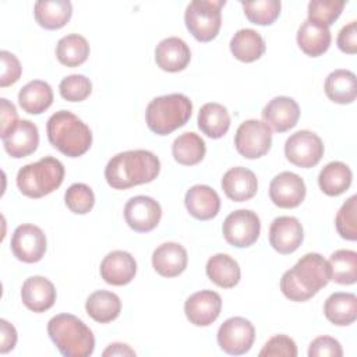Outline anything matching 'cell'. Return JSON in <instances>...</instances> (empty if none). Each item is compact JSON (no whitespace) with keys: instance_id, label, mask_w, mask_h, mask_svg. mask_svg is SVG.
Returning a JSON list of instances; mask_svg holds the SVG:
<instances>
[{"instance_id":"cell-1","label":"cell","mask_w":357,"mask_h":357,"mask_svg":"<svg viewBox=\"0 0 357 357\" xmlns=\"http://www.w3.org/2000/svg\"><path fill=\"white\" fill-rule=\"evenodd\" d=\"M160 172V160L151 151L135 149L114 155L105 167V178L114 190L153 181Z\"/></svg>"},{"instance_id":"cell-2","label":"cell","mask_w":357,"mask_h":357,"mask_svg":"<svg viewBox=\"0 0 357 357\" xmlns=\"http://www.w3.org/2000/svg\"><path fill=\"white\" fill-rule=\"evenodd\" d=\"M331 280L328 261L318 252L301 257L280 279V290L291 301H307Z\"/></svg>"},{"instance_id":"cell-3","label":"cell","mask_w":357,"mask_h":357,"mask_svg":"<svg viewBox=\"0 0 357 357\" xmlns=\"http://www.w3.org/2000/svg\"><path fill=\"white\" fill-rule=\"evenodd\" d=\"M49 142L68 158L82 156L92 145L89 127L68 110L53 113L46 124Z\"/></svg>"},{"instance_id":"cell-4","label":"cell","mask_w":357,"mask_h":357,"mask_svg":"<svg viewBox=\"0 0 357 357\" xmlns=\"http://www.w3.org/2000/svg\"><path fill=\"white\" fill-rule=\"evenodd\" d=\"M47 335L64 357H88L93 353L92 331L73 314H57L47 324Z\"/></svg>"},{"instance_id":"cell-5","label":"cell","mask_w":357,"mask_h":357,"mask_svg":"<svg viewBox=\"0 0 357 357\" xmlns=\"http://www.w3.org/2000/svg\"><path fill=\"white\" fill-rule=\"evenodd\" d=\"M192 103L183 93H169L153 98L145 112L148 128L158 135H167L183 127L191 117Z\"/></svg>"},{"instance_id":"cell-6","label":"cell","mask_w":357,"mask_h":357,"mask_svg":"<svg viewBox=\"0 0 357 357\" xmlns=\"http://www.w3.org/2000/svg\"><path fill=\"white\" fill-rule=\"evenodd\" d=\"M64 180L63 163L53 158L45 156L38 162L28 163L17 173L18 190L29 198H42L57 190Z\"/></svg>"},{"instance_id":"cell-7","label":"cell","mask_w":357,"mask_h":357,"mask_svg":"<svg viewBox=\"0 0 357 357\" xmlns=\"http://www.w3.org/2000/svg\"><path fill=\"white\" fill-rule=\"evenodd\" d=\"M225 4V0H194L187 6L185 26L197 40L209 42L218 36Z\"/></svg>"},{"instance_id":"cell-8","label":"cell","mask_w":357,"mask_h":357,"mask_svg":"<svg viewBox=\"0 0 357 357\" xmlns=\"http://www.w3.org/2000/svg\"><path fill=\"white\" fill-rule=\"evenodd\" d=\"M272 145L271 127L259 120H245L241 123L234 135L237 152L247 159H258L268 153Z\"/></svg>"},{"instance_id":"cell-9","label":"cell","mask_w":357,"mask_h":357,"mask_svg":"<svg viewBox=\"0 0 357 357\" xmlns=\"http://www.w3.org/2000/svg\"><path fill=\"white\" fill-rule=\"evenodd\" d=\"M225 240L237 248L252 245L261 231V222L255 212L250 209H237L229 213L222 226Z\"/></svg>"},{"instance_id":"cell-10","label":"cell","mask_w":357,"mask_h":357,"mask_svg":"<svg viewBox=\"0 0 357 357\" xmlns=\"http://www.w3.org/2000/svg\"><path fill=\"white\" fill-rule=\"evenodd\" d=\"M286 159L304 169L314 167L324 156V142L312 131L300 130L291 134L284 144Z\"/></svg>"},{"instance_id":"cell-11","label":"cell","mask_w":357,"mask_h":357,"mask_svg":"<svg viewBox=\"0 0 357 357\" xmlns=\"http://www.w3.org/2000/svg\"><path fill=\"white\" fill-rule=\"evenodd\" d=\"M255 340L254 325L243 317L226 319L218 329V344L231 356L247 353Z\"/></svg>"},{"instance_id":"cell-12","label":"cell","mask_w":357,"mask_h":357,"mask_svg":"<svg viewBox=\"0 0 357 357\" xmlns=\"http://www.w3.org/2000/svg\"><path fill=\"white\" fill-rule=\"evenodd\" d=\"M11 251L22 262H39L46 252V236L43 230L31 223L20 225L11 237Z\"/></svg>"},{"instance_id":"cell-13","label":"cell","mask_w":357,"mask_h":357,"mask_svg":"<svg viewBox=\"0 0 357 357\" xmlns=\"http://www.w3.org/2000/svg\"><path fill=\"white\" fill-rule=\"evenodd\" d=\"M162 218V208L158 201L146 195H137L127 201L124 219L127 225L138 233L153 230Z\"/></svg>"},{"instance_id":"cell-14","label":"cell","mask_w":357,"mask_h":357,"mask_svg":"<svg viewBox=\"0 0 357 357\" xmlns=\"http://www.w3.org/2000/svg\"><path fill=\"white\" fill-rule=\"evenodd\" d=\"M305 183L293 172H282L276 174L269 184L271 201L284 209L297 208L305 198Z\"/></svg>"},{"instance_id":"cell-15","label":"cell","mask_w":357,"mask_h":357,"mask_svg":"<svg viewBox=\"0 0 357 357\" xmlns=\"http://www.w3.org/2000/svg\"><path fill=\"white\" fill-rule=\"evenodd\" d=\"M222 310V298L213 290H201L191 294L184 303L187 319L195 326H208L215 322Z\"/></svg>"},{"instance_id":"cell-16","label":"cell","mask_w":357,"mask_h":357,"mask_svg":"<svg viewBox=\"0 0 357 357\" xmlns=\"http://www.w3.org/2000/svg\"><path fill=\"white\" fill-rule=\"evenodd\" d=\"M304 233L300 220L294 216H279L269 227V243L279 254H291L303 243Z\"/></svg>"},{"instance_id":"cell-17","label":"cell","mask_w":357,"mask_h":357,"mask_svg":"<svg viewBox=\"0 0 357 357\" xmlns=\"http://www.w3.org/2000/svg\"><path fill=\"white\" fill-rule=\"evenodd\" d=\"M102 279L113 286L128 284L137 273V262L134 257L123 250L109 252L100 262Z\"/></svg>"},{"instance_id":"cell-18","label":"cell","mask_w":357,"mask_h":357,"mask_svg":"<svg viewBox=\"0 0 357 357\" xmlns=\"http://www.w3.org/2000/svg\"><path fill=\"white\" fill-rule=\"evenodd\" d=\"M300 117L298 103L289 96H276L262 110L264 123L278 132L293 128Z\"/></svg>"},{"instance_id":"cell-19","label":"cell","mask_w":357,"mask_h":357,"mask_svg":"<svg viewBox=\"0 0 357 357\" xmlns=\"http://www.w3.org/2000/svg\"><path fill=\"white\" fill-rule=\"evenodd\" d=\"M191 60V52L188 45L177 38L170 36L159 42L155 49V61L158 67L167 73L183 71Z\"/></svg>"},{"instance_id":"cell-20","label":"cell","mask_w":357,"mask_h":357,"mask_svg":"<svg viewBox=\"0 0 357 357\" xmlns=\"http://www.w3.org/2000/svg\"><path fill=\"white\" fill-rule=\"evenodd\" d=\"M226 197L234 202H244L251 199L258 190V180L254 172L247 167L237 166L229 169L220 181Z\"/></svg>"},{"instance_id":"cell-21","label":"cell","mask_w":357,"mask_h":357,"mask_svg":"<svg viewBox=\"0 0 357 357\" xmlns=\"http://www.w3.org/2000/svg\"><path fill=\"white\" fill-rule=\"evenodd\" d=\"M187 262L185 248L174 241L160 244L152 254V266L163 278L178 276L185 271Z\"/></svg>"},{"instance_id":"cell-22","label":"cell","mask_w":357,"mask_h":357,"mask_svg":"<svg viewBox=\"0 0 357 357\" xmlns=\"http://www.w3.org/2000/svg\"><path fill=\"white\" fill-rule=\"evenodd\" d=\"M188 213L198 220H209L219 213L220 198L218 192L205 184H195L187 192L184 198Z\"/></svg>"},{"instance_id":"cell-23","label":"cell","mask_w":357,"mask_h":357,"mask_svg":"<svg viewBox=\"0 0 357 357\" xmlns=\"http://www.w3.org/2000/svg\"><path fill=\"white\" fill-rule=\"evenodd\" d=\"M21 298L24 305L33 312L47 311L56 301L54 284L43 276H31L22 283Z\"/></svg>"},{"instance_id":"cell-24","label":"cell","mask_w":357,"mask_h":357,"mask_svg":"<svg viewBox=\"0 0 357 357\" xmlns=\"http://www.w3.org/2000/svg\"><path fill=\"white\" fill-rule=\"evenodd\" d=\"M1 141L6 152L11 158L21 159L36 151L39 145V131L35 123L20 120L15 128Z\"/></svg>"},{"instance_id":"cell-25","label":"cell","mask_w":357,"mask_h":357,"mask_svg":"<svg viewBox=\"0 0 357 357\" xmlns=\"http://www.w3.org/2000/svg\"><path fill=\"white\" fill-rule=\"evenodd\" d=\"M332 36L328 26L305 20L297 31L298 47L311 57L324 54L331 45Z\"/></svg>"},{"instance_id":"cell-26","label":"cell","mask_w":357,"mask_h":357,"mask_svg":"<svg viewBox=\"0 0 357 357\" xmlns=\"http://www.w3.org/2000/svg\"><path fill=\"white\" fill-rule=\"evenodd\" d=\"M33 14L42 28L60 29L70 21L73 6L68 0H39L35 3Z\"/></svg>"},{"instance_id":"cell-27","label":"cell","mask_w":357,"mask_h":357,"mask_svg":"<svg viewBox=\"0 0 357 357\" xmlns=\"http://www.w3.org/2000/svg\"><path fill=\"white\" fill-rule=\"evenodd\" d=\"M324 314L329 322L337 326H347L357 319V297L353 293H332L325 304Z\"/></svg>"},{"instance_id":"cell-28","label":"cell","mask_w":357,"mask_h":357,"mask_svg":"<svg viewBox=\"0 0 357 357\" xmlns=\"http://www.w3.org/2000/svg\"><path fill=\"white\" fill-rule=\"evenodd\" d=\"M324 89L332 102L339 105L351 103L357 96L356 74L350 70H335L326 77Z\"/></svg>"},{"instance_id":"cell-29","label":"cell","mask_w":357,"mask_h":357,"mask_svg":"<svg viewBox=\"0 0 357 357\" xmlns=\"http://www.w3.org/2000/svg\"><path fill=\"white\" fill-rule=\"evenodd\" d=\"M18 103L24 112L40 114L53 103L52 86L42 79H33L20 89Z\"/></svg>"},{"instance_id":"cell-30","label":"cell","mask_w":357,"mask_h":357,"mask_svg":"<svg viewBox=\"0 0 357 357\" xmlns=\"http://www.w3.org/2000/svg\"><path fill=\"white\" fill-rule=\"evenodd\" d=\"M86 314L99 324L114 321L121 311L120 297L109 290H96L85 301Z\"/></svg>"},{"instance_id":"cell-31","label":"cell","mask_w":357,"mask_h":357,"mask_svg":"<svg viewBox=\"0 0 357 357\" xmlns=\"http://www.w3.org/2000/svg\"><path fill=\"white\" fill-rule=\"evenodd\" d=\"M198 127L209 138H222L230 127L227 109L216 102L205 103L198 112Z\"/></svg>"},{"instance_id":"cell-32","label":"cell","mask_w":357,"mask_h":357,"mask_svg":"<svg viewBox=\"0 0 357 357\" xmlns=\"http://www.w3.org/2000/svg\"><path fill=\"white\" fill-rule=\"evenodd\" d=\"M230 52L237 60L252 63L265 53L264 38L251 28L238 29L230 40Z\"/></svg>"},{"instance_id":"cell-33","label":"cell","mask_w":357,"mask_h":357,"mask_svg":"<svg viewBox=\"0 0 357 357\" xmlns=\"http://www.w3.org/2000/svg\"><path fill=\"white\" fill-rule=\"evenodd\" d=\"M208 278L219 287L230 289L240 282V266L234 258L227 254H215L206 262Z\"/></svg>"},{"instance_id":"cell-34","label":"cell","mask_w":357,"mask_h":357,"mask_svg":"<svg viewBox=\"0 0 357 357\" xmlns=\"http://www.w3.org/2000/svg\"><path fill=\"white\" fill-rule=\"evenodd\" d=\"M353 173L350 167L343 162L328 163L318 176V184L324 194L329 197H337L343 194L351 184Z\"/></svg>"},{"instance_id":"cell-35","label":"cell","mask_w":357,"mask_h":357,"mask_svg":"<svg viewBox=\"0 0 357 357\" xmlns=\"http://www.w3.org/2000/svg\"><path fill=\"white\" fill-rule=\"evenodd\" d=\"M205 152L206 146L204 139L192 131L178 135L172 145L174 160L184 166H194L199 163L204 159Z\"/></svg>"},{"instance_id":"cell-36","label":"cell","mask_w":357,"mask_h":357,"mask_svg":"<svg viewBox=\"0 0 357 357\" xmlns=\"http://www.w3.org/2000/svg\"><path fill=\"white\" fill-rule=\"evenodd\" d=\"M88 56L89 43L78 33L66 35L56 45V57L63 66L78 67L86 61Z\"/></svg>"},{"instance_id":"cell-37","label":"cell","mask_w":357,"mask_h":357,"mask_svg":"<svg viewBox=\"0 0 357 357\" xmlns=\"http://www.w3.org/2000/svg\"><path fill=\"white\" fill-rule=\"evenodd\" d=\"M331 280L339 284H354L357 280V252L353 250H337L328 259Z\"/></svg>"},{"instance_id":"cell-38","label":"cell","mask_w":357,"mask_h":357,"mask_svg":"<svg viewBox=\"0 0 357 357\" xmlns=\"http://www.w3.org/2000/svg\"><path fill=\"white\" fill-rule=\"evenodd\" d=\"M245 17L250 22L257 25H271L280 14L279 0H258V1H241Z\"/></svg>"},{"instance_id":"cell-39","label":"cell","mask_w":357,"mask_h":357,"mask_svg":"<svg viewBox=\"0 0 357 357\" xmlns=\"http://www.w3.org/2000/svg\"><path fill=\"white\" fill-rule=\"evenodd\" d=\"M344 6L343 0H312L308 3V20L329 28L340 17Z\"/></svg>"},{"instance_id":"cell-40","label":"cell","mask_w":357,"mask_h":357,"mask_svg":"<svg viewBox=\"0 0 357 357\" xmlns=\"http://www.w3.org/2000/svg\"><path fill=\"white\" fill-rule=\"evenodd\" d=\"M64 202L71 212L77 215H85L95 205V194L89 185L84 183H74L67 188L64 194Z\"/></svg>"},{"instance_id":"cell-41","label":"cell","mask_w":357,"mask_h":357,"mask_svg":"<svg viewBox=\"0 0 357 357\" xmlns=\"http://www.w3.org/2000/svg\"><path fill=\"white\" fill-rule=\"evenodd\" d=\"M357 197L351 195L339 209L335 225L342 238L354 241L357 240Z\"/></svg>"},{"instance_id":"cell-42","label":"cell","mask_w":357,"mask_h":357,"mask_svg":"<svg viewBox=\"0 0 357 357\" xmlns=\"http://www.w3.org/2000/svg\"><path fill=\"white\" fill-rule=\"evenodd\" d=\"M59 91L63 99L68 102H82L92 92V82L82 74H73L61 79Z\"/></svg>"},{"instance_id":"cell-43","label":"cell","mask_w":357,"mask_h":357,"mask_svg":"<svg viewBox=\"0 0 357 357\" xmlns=\"http://www.w3.org/2000/svg\"><path fill=\"white\" fill-rule=\"evenodd\" d=\"M261 357H296L297 356V346L294 340L286 335H275L272 336L262 350L259 351Z\"/></svg>"},{"instance_id":"cell-44","label":"cell","mask_w":357,"mask_h":357,"mask_svg":"<svg viewBox=\"0 0 357 357\" xmlns=\"http://www.w3.org/2000/svg\"><path fill=\"white\" fill-rule=\"evenodd\" d=\"M0 60H1V75H0V86L6 88L8 85L15 84L22 73V67L20 64V60L15 57V54L1 50L0 52Z\"/></svg>"},{"instance_id":"cell-45","label":"cell","mask_w":357,"mask_h":357,"mask_svg":"<svg viewBox=\"0 0 357 357\" xmlns=\"http://www.w3.org/2000/svg\"><path fill=\"white\" fill-rule=\"evenodd\" d=\"M310 357H342L343 350L340 343L331 336H318L315 337L308 347Z\"/></svg>"},{"instance_id":"cell-46","label":"cell","mask_w":357,"mask_h":357,"mask_svg":"<svg viewBox=\"0 0 357 357\" xmlns=\"http://www.w3.org/2000/svg\"><path fill=\"white\" fill-rule=\"evenodd\" d=\"M337 47L347 54L357 52V21L344 25L337 35Z\"/></svg>"},{"instance_id":"cell-47","label":"cell","mask_w":357,"mask_h":357,"mask_svg":"<svg viewBox=\"0 0 357 357\" xmlns=\"http://www.w3.org/2000/svg\"><path fill=\"white\" fill-rule=\"evenodd\" d=\"M0 105H1V130H0V137L1 139L4 137H7L18 124V113L15 106L8 102L6 98L0 99Z\"/></svg>"},{"instance_id":"cell-48","label":"cell","mask_w":357,"mask_h":357,"mask_svg":"<svg viewBox=\"0 0 357 357\" xmlns=\"http://www.w3.org/2000/svg\"><path fill=\"white\" fill-rule=\"evenodd\" d=\"M0 353L4 354L15 347L17 343V331L6 319H0Z\"/></svg>"},{"instance_id":"cell-49","label":"cell","mask_w":357,"mask_h":357,"mask_svg":"<svg viewBox=\"0 0 357 357\" xmlns=\"http://www.w3.org/2000/svg\"><path fill=\"white\" fill-rule=\"evenodd\" d=\"M105 357L106 356H135V351L124 343H112L107 346V349L102 353Z\"/></svg>"}]
</instances>
